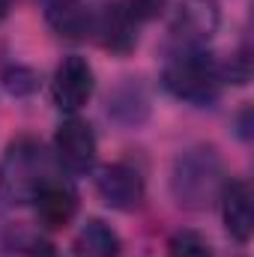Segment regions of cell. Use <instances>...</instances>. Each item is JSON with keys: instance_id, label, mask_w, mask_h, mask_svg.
Wrapping results in <instances>:
<instances>
[{"instance_id": "6da1fadb", "label": "cell", "mask_w": 254, "mask_h": 257, "mask_svg": "<svg viewBox=\"0 0 254 257\" xmlns=\"http://www.w3.org/2000/svg\"><path fill=\"white\" fill-rule=\"evenodd\" d=\"M57 177L54 162L48 156V150L42 147V141L21 135L15 141H9V147L3 150L0 159V197L9 206H27L33 203V197L45 183H51Z\"/></svg>"}, {"instance_id": "7a4b0ae2", "label": "cell", "mask_w": 254, "mask_h": 257, "mask_svg": "<svg viewBox=\"0 0 254 257\" xmlns=\"http://www.w3.org/2000/svg\"><path fill=\"white\" fill-rule=\"evenodd\" d=\"M224 165L215 147L209 144H194L186 147L171 168V194L180 206L186 209H206L218 200L224 189Z\"/></svg>"}, {"instance_id": "3957f363", "label": "cell", "mask_w": 254, "mask_h": 257, "mask_svg": "<svg viewBox=\"0 0 254 257\" xmlns=\"http://www.w3.org/2000/svg\"><path fill=\"white\" fill-rule=\"evenodd\" d=\"M162 87L194 108H206L221 96V66L203 48H177L162 69Z\"/></svg>"}, {"instance_id": "277c9868", "label": "cell", "mask_w": 254, "mask_h": 257, "mask_svg": "<svg viewBox=\"0 0 254 257\" xmlns=\"http://www.w3.org/2000/svg\"><path fill=\"white\" fill-rule=\"evenodd\" d=\"M96 156H99V144H96L93 126L87 120H81L78 114H69L57 126V135H54L57 165L66 168L69 174L81 177V174H90L96 168Z\"/></svg>"}, {"instance_id": "5b68a950", "label": "cell", "mask_w": 254, "mask_h": 257, "mask_svg": "<svg viewBox=\"0 0 254 257\" xmlns=\"http://www.w3.org/2000/svg\"><path fill=\"white\" fill-rule=\"evenodd\" d=\"M221 9L215 0H180L171 18V33L180 48H206V42L218 33Z\"/></svg>"}, {"instance_id": "8992f818", "label": "cell", "mask_w": 254, "mask_h": 257, "mask_svg": "<svg viewBox=\"0 0 254 257\" xmlns=\"http://www.w3.org/2000/svg\"><path fill=\"white\" fill-rule=\"evenodd\" d=\"M96 90V78H93V66L87 63V57L69 54L60 60V66L54 69V81H51V96L54 105L63 114H78L90 96Z\"/></svg>"}, {"instance_id": "52a82bcc", "label": "cell", "mask_w": 254, "mask_h": 257, "mask_svg": "<svg viewBox=\"0 0 254 257\" xmlns=\"http://www.w3.org/2000/svg\"><path fill=\"white\" fill-rule=\"evenodd\" d=\"M96 192L99 197L111 206V209H120V212H132L144 203L147 197V186H144V177L135 165L129 162H111L105 168H99L96 174Z\"/></svg>"}, {"instance_id": "ba28073f", "label": "cell", "mask_w": 254, "mask_h": 257, "mask_svg": "<svg viewBox=\"0 0 254 257\" xmlns=\"http://www.w3.org/2000/svg\"><path fill=\"white\" fill-rule=\"evenodd\" d=\"M138 27L141 24L123 9V3L120 0H111V3H102L99 6L93 36H96V42L105 51L126 57V54L135 51V45H138Z\"/></svg>"}, {"instance_id": "9c48e42d", "label": "cell", "mask_w": 254, "mask_h": 257, "mask_svg": "<svg viewBox=\"0 0 254 257\" xmlns=\"http://www.w3.org/2000/svg\"><path fill=\"white\" fill-rule=\"evenodd\" d=\"M33 209H36V221L42 227L60 230L78 212V192L72 189V183H66L63 177H54L33 197Z\"/></svg>"}, {"instance_id": "30bf717a", "label": "cell", "mask_w": 254, "mask_h": 257, "mask_svg": "<svg viewBox=\"0 0 254 257\" xmlns=\"http://www.w3.org/2000/svg\"><path fill=\"white\" fill-rule=\"evenodd\" d=\"M99 6H102L99 0H45V15L60 36L87 39L93 36Z\"/></svg>"}, {"instance_id": "8fae6325", "label": "cell", "mask_w": 254, "mask_h": 257, "mask_svg": "<svg viewBox=\"0 0 254 257\" xmlns=\"http://www.w3.org/2000/svg\"><path fill=\"white\" fill-rule=\"evenodd\" d=\"M218 203H221V218H224L227 233L239 245H245L254 233V209L248 183L245 180H227L221 194H218Z\"/></svg>"}, {"instance_id": "7c38bea8", "label": "cell", "mask_w": 254, "mask_h": 257, "mask_svg": "<svg viewBox=\"0 0 254 257\" xmlns=\"http://www.w3.org/2000/svg\"><path fill=\"white\" fill-rule=\"evenodd\" d=\"M120 251H123V242L117 230L102 218H87L72 242L75 257H120Z\"/></svg>"}, {"instance_id": "4fadbf2b", "label": "cell", "mask_w": 254, "mask_h": 257, "mask_svg": "<svg viewBox=\"0 0 254 257\" xmlns=\"http://www.w3.org/2000/svg\"><path fill=\"white\" fill-rule=\"evenodd\" d=\"M0 257H60L57 248L36 230L9 227L0 236Z\"/></svg>"}, {"instance_id": "5bb4252c", "label": "cell", "mask_w": 254, "mask_h": 257, "mask_svg": "<svg viewBox=\"0 0 254 257\" xmlns=\"http://www.w3.org/2000/svg\"><path fill=\"white\" fill-rule=\"evenodd\" d=\"M108 111H111V117L114 120H120V123H141L144 117H147V96L141 93V87L138 84H123V87H117V93L111 96V105H108Z\"/></svg>"}, {"instance_id": "9a60e30c", "label": "cell", "mask_w": 254, "mask_h": 257, "mask_svg": "<svg viewBox=\"0 0 254 257\" xmlns=\"http://www.w3.org/2000/svg\"><path fill=\"white\" fill-rule=\"evenodd\" d=\"M168 251H171V257H215L209 239L197 230H189V227L177 230L168 239Z\"/></svg>"}, {"instance_id": "2e32d148", "label": "cell", "mask_w": 254, "mask_h": 257, "mask_svg": "<svg viewBox=\"0 0 254 257\" xmlns=\"http://www.w3.org/2000/svg\"><path fill=\"white\" fill-rule=\"evenodd\" d=\"M3 87L12 96H33L39 90V75L27 66H9L3 72Z\"/></svg>"}, {"instance_id": "e0dca14e", "label": "cell", "mask_w": 254, "mask_h": 257, "mask_svg": "<svg viewBox=\"0 0 254 257\" xmlns=\"http://www.w3.org/2000/svg\"><path fill=\"white\" fill-rule=\"evenodd\" d=\"M120 3H123V9H126L138 24H147V21L159 18L168 9L171 0H120Z\"/></svg>"}, {"instance_id": "ac0fdd59", "label": "cell", "mask_w": 254, "mask_h": 257, "mask_svg": "<svg viewBox=\"0 0 254 257\" xmlns=\"http://www.w3.org/2000/svg\"><path fill=\"white\" fill-rule=\"evenodd\" d=\"M6 12H9V0H0V21L6 18Z\"/></svg>"}]
</instances>
